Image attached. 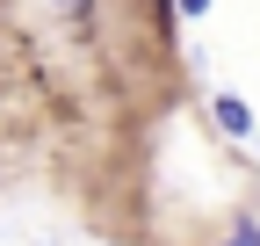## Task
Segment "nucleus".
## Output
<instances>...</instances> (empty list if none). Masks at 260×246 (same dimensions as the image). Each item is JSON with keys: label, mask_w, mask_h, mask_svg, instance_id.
I'll return each instance as SVG.
<instances>
[{"label": "nucleus", "mask_w": 260, "mask_h": 246, "mask_svg": "<svg viewBox=\"0 0 260 246\" xmlns=\"http://www.w3.org/2000/svg\"><path fill=\"white\" fill-rule=\"evenodd\" d=\"M174 15H181L174 0H152V22H159V37H174Z\"/></svg>", "instance_id": "2"}, {"label": "nucleus", "mask_w": 260, "mask_h": 246, "mask_svg": "<svg viewBox=\"0 0 260 246\" xmlns=\"http://www.w3.org/2000/svg\"><path fill=\"white\" fill-rule=\"evenodd\" d=\"M51 8H65V15H80V22H87V15H94V0H51Z\"/></svg>", "instance_id": "5"}, {"label": "nucleus", "mask_w": 260, "mask_h": 246, "mask_svg": "<svg viewBox=\"0 0 260 246\" xmlns=\"http://www.w3.org/2000/svg\"><path fill=\"white\" fill-rule=\"evenodd\" d=\"M210 116H217L224 138H253V109H246L239 95H210Z\"/></svg>", "instance_id": "1"}, {"label": "nucleus", "mask_w": 260, "mask_h": 246, "mask_svg": "<svg viewBox=\"0 0 260 246\" xmlns=\"http://www.w3.org/2000/svg\"><path fill=\"white\" fill-rule=\"evenodd\" d=\"M174 8H181L188 22H203V15H210V0H174Z\"/></svg>", "instance_id": "4"}, {"label": "nucleus", "mask_w": 260, "mask_h": 246, "mask_svg": "<svg viewBox=\"0 0 260 246\" xmlns=\"http://www.w3.org/2000/svg\"><path fill=\"white\" fill-rule=\"evenodd\" d=\"M224 246H260V225H246V218H239V225H232V239H224Z\"/></svg>", "instance_id": "3"}]
</instances>
